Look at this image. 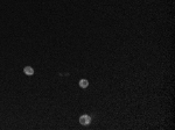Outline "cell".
Here are the masks:
<instances>
[{
    "instance_id": "cell-2",
    "label": "cell",
    "mask_w": 175,
    "mask_h": 130,
    "mask_svg": "<svg viewBox=\"0 0 175 130\" xmlns=\"http://www.w3.org/2000/svg\"><path fill=\"white\" fill-rule=\"evenodd\" d=\"M23 73H25L26 75H33L34 74V69L32 66H25V69H23Z\"/></svg>"
},
{
    "instance_id": "cell-3",
    "label": "cell",
    "mask_w": 175,
    "mask_h": 130,
    "mask_svg": "<svg viewBox=\"0 0 175 130\" xmlns=\"http://www.w3.org/2000/svg\"><path fill=\"white\" fill-rule=\"evenodd\" d=\"M78 84H79V87L81 88H87L88 86H89V81L87 79H81Z\"/></svg>"
},
{
    "instance_id": "cell-1",
    "label": "cell",
    "mask_w": 175,
    "mask_h": 130,
    "mask_svg": "<svg viewBox=\"0 0 175 130\" xmlns=\"http://www.w3.org/2000/svg\"><path fill=\"white\" fill-rule=\"evenodd\" d=\"M91 121H92L91 116L87 115V114H84V115H82L79 117V123L82 124V126H89V124L91 123Z\"/></svg>"
}]
</instances>
